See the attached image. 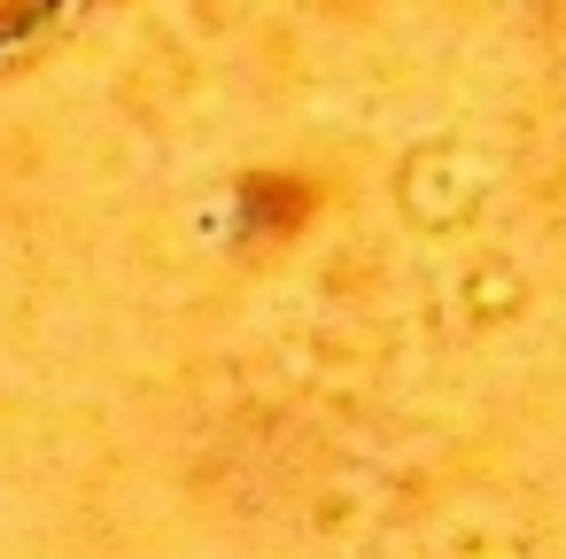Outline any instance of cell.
I'll list each match as a JSON object with an SVG mask.
<instances>
[{
    "mask_svg": "<svg viewBox=\"0 0 566 559\" xmlns=\"http://www.w3.org/2000/svg\"><path fill=\"white\" fill-rule=\"evenodd\" d=\"M55 9V0H0V40H17V32H32L40 17Z\"/></svg>",
    "mask_w": 566,
    "mask_h": 559,
    "instance_id": "6da1fadb",
    "label": "cell"
}]
</instances>
